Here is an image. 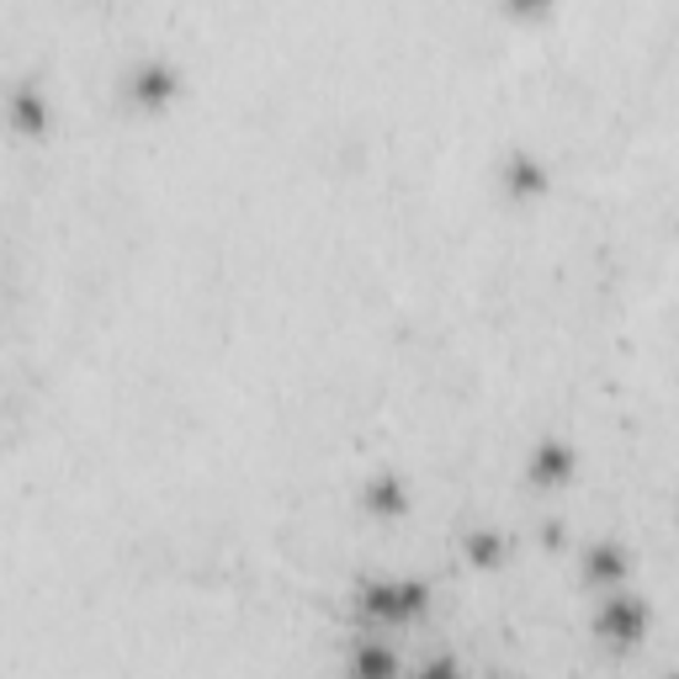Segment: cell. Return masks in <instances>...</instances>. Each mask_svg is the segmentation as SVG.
<instances>
[{
    "label": "cell",
    "mask_w": 679,
    "mask_h": 679,
    "mask_svg": "<svg viewBox=\"0 0 679 679\" xmlns=\"http://www.w3.org/2000/svg\"><path fill=\"white\" fill-rule=\"evenodd\" d=\"M631 563L621 547H610V541H600V547H589L584 553V579L589 584H621V574H627Z\"/></svg>",
    "instance_id": "5b68a950"
},
{
    "label": "cell",
    "mask_w": 679,
    "mask_h": 679,
    "mask_svg": "<svg viewBox=\"0 0 679 679\" xmlns=\"http://www.w3.org/2000/svg\"><path fill=\"white\" fill-rule=\"evenodd\" d=\"M505 186H515V192H547V186H553V175H547V170L536 165V160H509L505 165Z\"/></svg>",
    "instance_id": "52a82bcc"
},
{
    "label": "cell",
    "mask_w": 679,
    "mask_h": 679,
    "mask_svg": "<svg viewBox=\"0 0 679 679\" xmlns=\"http://www.w3.org/2000/svg\"><path fill=\"white\" fill-rule=\"evenodd\" d=\"M356 606L377 627H414L430 610V589L419 579H366L356 589Z\"/></svg>",
    "instance_id": "6da1fadb"
},
{
    "label": "cell",
    "mask_w": 679,
    "mask_h": 679,
    "mask_svg": "<svg viewBox=\"0 0 679 679\" xmlns=\"http://www.w3.org/2000/svg\"><path fill=\"white\" fill-rule=\"evenodd\" d=\"M11 112H17V128L38 133V128L49 122V101L38 97V91H17V97H11Z\"/></svg>",
    "instance_id": "ba28073f"
},
{
    "label": "cell",
    "mask_w": 679,
    "mask_h": 679,
    "mask_svg": "<svg viewBox=\"0 0 679 679\" xmlns=\"http://www.w3.org/2000/svg\"><path fill=\"white\" fill-rule=\"evenodd\" d=\"M356 669H362L366 679H377V675H393L398 658H393V648H383V637H372V642L362 648V658H356Z\"/></svg>",
    "instance_id": "30bf717a"
},
{
    "label": "cell",
    "mask_w": 679,
    "mask_h": 679,
    "mask_svg": "<svg viewBox=\"0 0 679 679\" xmlns=\"http://www.w3.org/2000/svg\"><path fill=\"white\" fill-rule=\"evenodd\" d=\"M372 515H404L409 509V488L398 484L393 473H377L372 484H366V499H362Z\"/></svg>",
    "instance_id": "8992f818"
},
{
    "label": "cell",
    "mask_w": 679,
    "mask_h": 679,
    "mask_svg": "<svg viewBox=\"0 0 679 679\" xmlns=\"http://www.w3.org/2000/svg\"><path fill=\"white\" fill-rule=\"evenodd\" d=\"M574 478V452L563 446V440H541L531 457V484H568Z\"/></svg>",
    "instance_id": "3957f363"
},
{
    "label": "cell",
    "mask_w": 679,
    "mask_h": 679,
    "mask_svg": "<svg viewBox=\"0 0 679 679\" xmlns=\"http://www.w3.org/2000/svg\"><path fill=\"white\" fill-rule=\"evenodd\" d=\"M170 97H175V74L165 64H149V70H139L128 80V101H139V107H160Z\"/></svg>",
    "instance_id": "277c9868"
},
{
    "label": "cell",
    "mask_w": 679,
    "mask_h": 679,
    "mask_svg": "<svg viewBox=\"0 0 679 679\" xmlns=\"http://www.w3.org/2000/svg\"><path fill=\"white\" fill-rule=\"evenodd\" d=\"M515 11H536V6H547V0H509Z\"/></svg>",
    "instance_id": "8fae6325"
},
{
    "label": "cell",
    "mask_w": 679,
    "mask_h": 679,
    "mask_svg": "<svg viewBox=\"0 0 679 679\" xmlns=\"http://www.w3.org/2000/svg\"><path fill=\"white\" fill-rule=\"evenodd\" d=\"M509 553V541L499 531H478V536H467V558L478 563V568H494V563H505Z\"/></svg>",
    "instance_id": "9c48e42d"
},
{
    "label": "cell",
    "mask_w": 679,
    "mask_h": 679,
    "mask_svg": "<svg viewBox=\"0 0 679 679\" xmlns=\"http://www.w3.org/2000/svg\"><path fill=\"white\" fill-rule=\"evenodd\" d=\"M648 627V606L637 595H606V606L595 610V637L606 648H637Z\"/></svg>",
    "instance_id": "7a4b0ae2"
}]
</instances>
